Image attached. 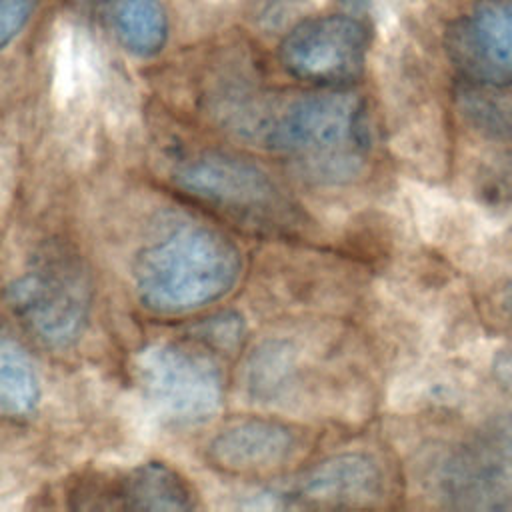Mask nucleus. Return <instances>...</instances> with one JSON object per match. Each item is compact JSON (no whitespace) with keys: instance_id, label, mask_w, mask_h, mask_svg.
I'll use <instances>...</instances> for the list:
<instances>
[{"instance_id":"nucleus-12","label":"nucleus","mask_w":512,"mask_h":512,"mask_svg":"<svg viewBox=\"0 0 512 512\" xmlns=\"http://www.w3.org/2000/svg\"><path fill=\"white\" fill-rule=\"evenodd\" d=\"M40 400V384L34 366L24 348L2 338L0 346V404L2 412L10 418L30 416Z\"/></svg>"},{"instance_id":"nucleus-7","label":"nucleus","mask_w":512,"mask_h":512,"mask_svg":"<svg viewBox=\"0 0 512 512\" xmlns=\"http://www.w3.org/2000/svg\"><path fill=\"white\" fill-rule=\"evenodd\" d=\"M456 70L484 88L512 86V0H480L446 34Z\"/></svg>"},{"instance_id":"nucleus-5","label":"nucleus","mask_w":512,"mask_h":512,"mask_svg":"<svg viewBox=\"0 0 512 512\" xmlns=\"http://www.w3.org/2000/svg\"><path fill=\"white\" fill-rule=\"evenodd\" d=\"M136 374L156 410L176 424H200L222 400L216 364L178 344H152L136 356Z\"/></svg>"},{"instance_id":"nucleus-4","label":"nucleus","mask_w":512,"mask_h":512,"mask_svg":"<svg viewBox=\"0 0 512 512\" xmlns=\"http://www.w3.org/2000/svg\"><path fill=\"white\" fill-rule=\"evenodd\" d=\"M8 300L36 340L60 350L72 346L88 324L92 284L74 252L48 246L14 278Z\"/></svg>"},{"instance_id":"nucleus-10","label":"nucleus","mask_w":512,"mask_h":512,"mask_svg":"<svg viewBox=\"0 0 512 512\" xmlns=\"http://www.w3.org/2000/svg\"><path fill=\"white\" fill-rule=\"evenodd\" d=\"M82 506L90 498L88 508H130V510H192L198 496L184 476L162 462H146L118 478L86 480L84 486L72 490Z\"/></svg>"},{"instance_id":"nucleus-14","label":"nucleus","mask_w":512,"mask_h":512,"mask_svg":"<svg viewBox=\"0 0 512 512\" xmlns=\"http://www.w3.org/2000/svg\"><path fill=\"white\" fill-rule=\"evenodd\" d=\"M504 308H506V314H508V318L512 322V282L508 284L506 294H504Z\"/></svg>"},{"instance_id":"nucleus-2","label":"nucleus","mask_w":512,"mask_h":512,"mask_svg":"<svg viewBox=\"0 0 512 512\" xmlns=\"http://www.w3.org/2000/svg\"><path fill=\"white\" fill-rule=\"evenodd\" d=\"M240 270V250L230 238L198 222H180L138 252L132 280L146 310L172 316L226 296Z\"/></svg>"},{"instance_id":"nucleus-1","label":"nucleus","mask_w":512,"mask_h":512,"mask_svg":"<svg viewBox=\"0 0 512 512\" xmlns=\"http://www.w3.org/2000/svg\"><path fill=\"white\" fill-rule=\"evenodd\" d=\"M252 130L304 178L320 184L354 180L372 148L362 98L342 90L290 98L268 110Z\"/></svg>"},{"instance_id":"nucleus-11","label":"nucleus","mask_w":512,"mask_h":512,"mask_svg":"<svg viewBox=\"0 0 512 512\" xmlns=\"http://www.w3.org/2000/svg\"><path fill=\"white\" fill-rule=\"evenodd\" d=\"M112 24L122 46L136 56L158 54L168 38V16L158 0H114Z\"/></svg>"},{"instance_id":"nucleus-6","label":"nucleus","mask_w":512,"mask_h":512,"mask_svg":"<svg viewBox=\"0 0 512 512\" xmlns=\"http://www.w3.org/2000/svg\"><path fill=\"white\" fill-rule=\"evenodd\" d=\"M368 28L352 16H318L294 26L280 44L282 68L308 84L336 88L364 72Z\"/></svg>"},{"instance_id":"nucleus-15","label":"nucleus","mask_w":512,"mask_h":512,"mask_svg":"<svg viewBox=\"0 0 512 512\" xmlns=\"http://www.w3.org/2000/svg\"><path fill=\"white\" fill-rule=\"evenodd\" d=\"M342 2L348 4V6H352V8H364V6H368L370 0H342Z\"/></svg>"},{"instance_id":"nucleus-3","label":"nucleus","mask_w":512,"mask_h":512,"mask_svg":"<svg viewBox=\"0 0 512 512\" xmlns=\"http://www.w3.org/2000/svg\"><path fill=\"white\" fill-rule=\"evenodd\" d=\"M174 184L200 204L252 230L278 232L298 222L296 206L254 162L228 152H200L172 172Z\"/></svg>"},{"instance_id":"nucleus-13","label":"nucleus","mask_w":512,"mask_h":512,"mask_svg":"<svg viewBox=\"0 0 512 512\" xmlns=\"http://www.w3.org/2000/svg\"><path fill=\"white\" fill-rule=\"evenodd\" d=\"M34 0H0V44L8 46L26 26Z\"/></svg>"},{"instance_id":"nucleus-9","label":"nucleus","mask_w":512,"mask_h":512,"mask_svg":"<svg viewBox=\"0 0 512 512\" xmlns=\"http://www.w3.org/2000/svg\"><path fill=\"white\" fill-rule=\"evenodd\" d=\"M304 436L272 418H242L224 426L208 444V460L226 474L266 476L300 458Z\"/></svg>"},{"instance_id":"nucleus-8","label":"nucleus","mask_w":512,"mask_h":512,"mask_svg":"<svg viewBox=\"0 0 512 512\" xmlns=\"http://www.w3.org/2000/svg\"><path fill=\"white\" fill-rule=\"evenodd\" d=\"M386 494L382 464L366 452L330 456L272 496L286 508H372Z\"/></svg>"}]
</instances>
